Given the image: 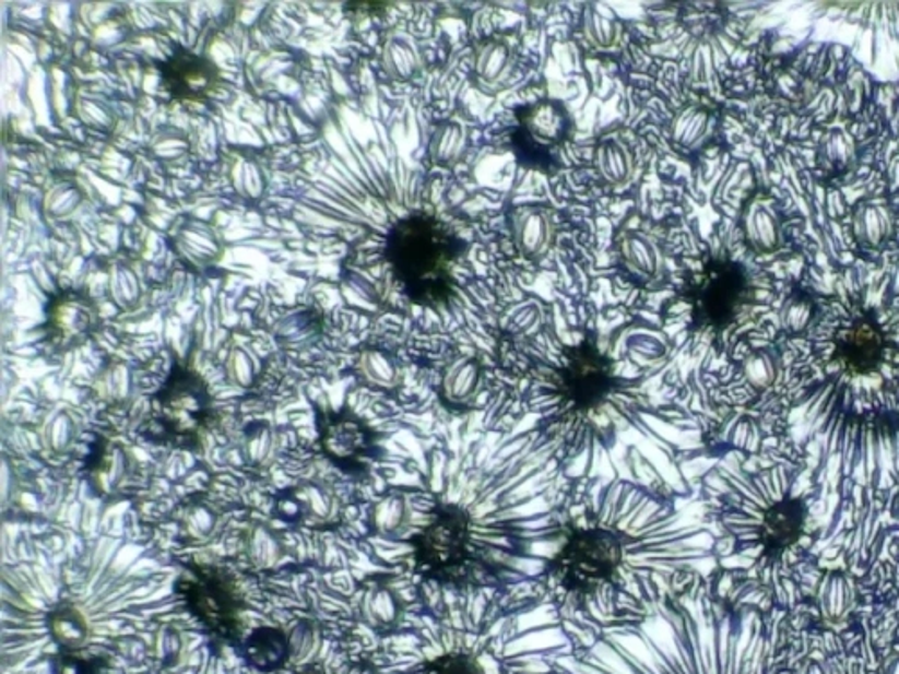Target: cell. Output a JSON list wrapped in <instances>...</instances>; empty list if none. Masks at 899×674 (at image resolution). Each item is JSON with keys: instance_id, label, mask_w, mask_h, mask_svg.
I'll use <instances>...</instances> for the list:
<instances>
[{"instance_id": "4fadbf2b", "label": "cell", "mask_w": 899, "mask_h": 674, "mask_svg": "<svg viewBox=\"0 0 899 674\" xmlns=\"http://www.w3.org/2000/svg\"><path fill=\"white\" fill-rule=\"evenodd\" d=\"M817 601L824 623L829 626H842L853 612L856 601L853 579L840 570L826 574L818 587Z\"/></svg>"}, {"instance_id": "ac0fdd59", "label": "cell", "mask_w": 899, "mask_h": 674, "mask_svg": "<svg viewBox=\"0 0 899 674\" xmlns=\"http://www.w3.org/2000/svg\"><path fill=\"white\" fill-rule=\"evenodd\" d=\"M581 29L590 46L598 51H614L623 42V24L600 4L584 5Z\"/></svg>"}, {"instance_id": "30bf717a", "label": "cell", "mask_w": 899, "mask_h": 674, "mask_svg": "<svg viewBox=\"0 0 899 674\" xmlns=\"http://www.w3.org/2000/svg\"><path fill=\"white\" fill-rule=\"evenodd\" d=\"M238 649L250 667L263 673L280 670L291 657V642L277 628L255 629L247 639L241 640Z\"/></svg>"}, {"instance_id": "e0dca14e", "label": "cell", "mask_w": 899, "mask_h": 674, "mask_svg": "<svg viewBox=\"0 0 899 674\" xmlns=\"http://www.w3.org/2000/svg\"><path fill=\"white\" fill-rule=\"evenodd\" d=\"M745 238L757 253H770L783 247V227L778 214L765 203H754L745 214Z\"/></svg>"}, {"instance_id": "8992f818", "label": "cell", "mask_w": 899, "mask_h": 674, "mask_svg": "<svg viewBox=\"0 0 899 674\" xmlns=\"http://www.w3.org/2000/svg\"><path fill=\"white\" fill-rule=\"evenodd\" d=\"M97 324V308L88 295L67 289L49 303L46 339L52 350L71 351L82 345Z\"/></svg>"}, {"instance_id": "277c9868", "label": "cell", "mask_w": 899, "mask_h": 674, "mask_svg": "<svg viewBox=\"0 0 899 674\" xmlns=\"http://www.w3.org/2000/svg\"><path fill=\"white\" fill-rule=\"evenodd\" d=\"M320 450L328 461L351 477L369 472L377 457V437L347 411L320 412L317 416Z\"/></svg>"}, {"instance_id": "ba28073f", "label": "cell", "mask_w": 899, "mask_h": 674, "mask_svg": "<svg viewBox=\"0 0 899 674\" xmlns=\"http://www.w3.org/2000/svg\"><path fill=\"white\" fill-rule=\"evenodd\" d=\"M885 340L878 322L871 315H862L842 330L835 340V360L849 375L865 376L876 373L884 362Z\"/></svg>"}, {"instance_id": "44dd1931", "label": "cell", "mask_w": 899, "mask_h": 674, "mask_svg": "<svg viewBox=\"0 0 899 674\" xmlns=\"http://www.w3.org/2000/svg\"><path fill=\"white\" fill-rule=\"evenodd\" d=\"M854 158H856V153H854L853 142L839 128L829 130L818 144V168L831 177L848 172L853 166Z\"/></svg>"}, {"instance_id": "3957f363", "label": "cell", "mask_w": 899, "mask_h": 674, "mask_svg": "<svg viewBox=\"0 0 899 674\" xmlns=\"http://www.w3.org/2000/svg\"><path fill=\"white\" fill-rule=\"evenodd\" d=\"M175 590L211 637L225 645H241L244 603L224 568L193 563L177 579Z\"/></svg>"}, {"instance_id": "603a6c76", "label": "cell", "mask_w": 899, "mask_h": 674, "mask_svg": "<svg viewBox=\"0 0 899 674\" xmlns=\"http://www.w3.org/2000/svg\"><path fill=\"white\" fill-rule=\"evenodd\" d=\"M466 144L468 130L463 122H442L430 139V157L437 166H452L463 157Z\"/></svg>"}, {"instance_id": "7c38bea8", "label": "cell", "mask_w": 899, "mask_h": 674, "mask_svg": "<svg viewBox=\"0 0 899 674\" xmlns=\"http://www.w3.org/2000/svg\"><path fill=\"white\" fill-rule=\"evenodd\" d=\"M620 258L626 267L646 283H655L666 274V256L656 239L648 234L631 233L620 241Z\"/></svg>"}, {"instance_id": "d6986e66", "label": "cell", "mask_w": 899, "mask_h": 674, "mask_svg": "<svg viewBox=\"0 0 899 674\" xmlns=\"http://www.w3.org/2000/svg\"><path fill=\"white\" fill-rule=\"evenodd\" d=\"M892 216L887 209L876 203H865L854 211V238L867 249H878L895 230Z\"/></svg>"}, {"instance_id": "52a82bcc", "label": "cell", "mask_w": 899, "mask_h": 674, "mask_svg": "<svg viewBox=\"0 0 899 674\" xmlns=\"http://www.w3.org/2000/svg\"><path fill=\"white\" fill-rule=\"evenodd\" d=\"M218 82V67L213 61L182 47L161 63V83L175 102H202Z\"/></svg>"}, {"instance_id": "8fae6325", "label": "cell", "mask_w": 899, "mask_h": 674, "mask_svg": "<svg viewBox=\"0 0 899 674\" xmlns=\"http://www.w3.org/2000/svg\"><path fill=\"white\" fill-rule=\"evenodd\" d=\"M806 509L799 500H783L770 507L762 520V537L768 553H779L792 545L804 529Z\"/></svg>"}, {"instance_id": "d4e9b609", "label": "cell", "mask_w": 899, "mask_h": 674, "mask_svg": "<svg viewBox=\"0 0 899 674\" xmlns=\"http://www.w3.org/2000/svg\"><path fill=\"white\" fill-rule=\"evenodd\" d=\"M813 317H815V303L809 295L803 292L790 295L781 306V314H779L781 328L786 331L788 335L804 333L812 324Z\"/></svg>"}, {"instance_id": "9a60e30c", "label": "cell", "mask_w": 899, "mask_h": 674, "mask_svg": "<svg viewBox=\"0 0 899 674\" xmlns=\"http://www.w3.org/2000/svg\"><path fill=\"white\" fill-rule=\"evenodd\" d=\"M595 168L612 188H626L636 178V158L619 138L603 139L594 153Z\"/></svg>"}, {"instance_id": "5b68a950", "label": "cell", "mask_w": 899, "mask_h": 674, "mask_svg": "<svg viewBox=\"0 0 899 674\" xmlns=\"http://www.w3.org/2000/svg\"><path fill=\"white\" fill-rule=\"evenodd\" d=\"M753 297V284L742 264L712 263L698 284V314L711 326H729L747 311Z\"/></svg>"}, {"instance_id": "2e32d148", "label": "cell", "mask_w": 899, "mask_h": 674, "mask_svg": "<svg viewBox=\"0 0 899 674\" xmlns=\"http://www.w3.org/2000/svg\"><path fill=\"white\" fill-rule=\"evenodd\" d=\"M514 51L508 42L488 40L478 47L475 74L483 85L498 88L511 80L514 71Z\"/></svg>"}, {"instance_id": "7402d4cb", "label": "cell", "mask_w": 899, "mask_h": 674, "mask_svg": "<svg viewBox=\"0 0 899 674\" xmlns=\"http://www.w3.org/2000/svg\"><path fill=\"white\" fill-rule=\"evenodd\" d=\"M525 127L540 141H559L569 130V119L558 103L544 102L534 105L525 116Z\"/></svg>"}, {"instance_id": "83f0119b", "label": "cell", "mask_w": 899, "mask_h": 674, "mask_svg": "<svg viewBox=\"0 0 899 674\" xmlns=\"http://www.w3.org/2000/svg\"><path fill=\"white\" fill-rule=\"evenodd\" d=\"M103 667L105 662L99 659H85L78 657V651H63L55 662V674H99Z\"/></svg>"}, {"instance_id": "7a4b0ae2", "label": "cell", "mask_w": 899, "mask_h": 674, "mask_svg": "<svg viewBox=\"0 0 899 674\" xmlns=\"http://www.w3.org/2000/svg\"><path fill=\"white\" fill-rule=\"evenodd\" d=\"M155 414L139 426V434L157 447L197 450L211 430L213 403L208 387L193 369L175 364L163 389L153 395Z\"/></svg>"}, {"instance_id": "4316f807", "label": "cell", "mask_w": 899, "mask_h": 674, "mask_svg": "<svg viewBox=\"0 0 899 674\" xmlns=\"http://www.w3.org/2000/svg\"><path fill=\"white\" fill-rule=\"evenodd\" d=\"M389 66L400 80L414 76L422 67V57L412 40H394L389 47Z\"/></svg>"}, {"instance_id": "ffe728a7", "label": "cell", "mask_w": 899, "mask_h": 674, "mask_svg": "<svg viewBox=\"0 0 899 674\" xmlns=\"http://www.w3.org/2000/svg\"><path fill=\"white\" fill-rule=\"evenodd\" d=\"M49 631L63 651H80L88 639L87 620L71 604H61L49 615Z\"/></svg>"}, {"instance_id": "484cf974", "label": "cell", "mask_w": 899, "mask_h": 674, "mask_svg": "<svg viewBox=\"0 0 899 674\" xmlns=\"http://www.w3.org/2000/svg\"><path fill=\"white\" fill-rule=\"evenodd\" d=\"M423 674H484V670L472 653L452 651L425 665Z\"/></svg>"}, {"instance_id": "9c48e42d", "label": "cell", "mask_w": 899, "mask_h": 674, "mask_svg": "<svg viewBox=\"0 0 899 674\" xmlns=\"http://www.w3.org/2000/svg\"><path fill=\"white\" fill-rule=\"evenodd\" d=\"M514 247L525 259H539L547 253L554 239V225L545 209L523 208L514 213Z\"/></svg>"}, {"instance_id": "5bb4252c", "label": "cell", "mask_w": 899, "mask_h": 674, "mask_svg": "<svg viewBox=\"0 0 899 674\" xmlns=\"http://www.w3.org/2000/svg\"><path fill=\"white\" fill-rule=\"evenodd\" d=\"M717 127V117L709 108L687 105L673 117L670 127L671 141L682 152H695L703 146Z\"/></svg>"}, {"instance_id": "f546056e", "label": "cell", "mask_w": 899, "mask_h": 674, "mask_svg": "<svg viewBox=\"0 0 899 674\" xmlns=\"http://www.w3.org/2000/svg\"><path fill=\"white\" fill-rule=\"evenodd\" d=\"M879 674H899V651L889 654V657L885 659L884 664H882V670H879Z\"/></svg>"}, {"instance_id": "4dcf8cb0", "label": "cell", "mask_w": 899, "mask_h": 674, "mask_svg": "<svg viewBox=\"0 0 899 674\" xmlns=\"http://www.w3.org/2000/svg\"><path fill=\"white\" fill-rule=\"evenodd\" d=\"M799 674H831L829 673L828 667L823 664V662H818V660H809L806 664L803 665V670Z\"/></svg>"}, {"instance_id": "f1b7e54d", "label": "cell", "mask_w": 899, "mask_h": 674, "mask_svg": "<svg viewBox=\"0 0 899 674\" xmlns=\"http://www.w3.org/2000/svg\"><path fill=\"white\" fill-rule=\"evenodd\" d=\"M776 362L767 353H756L745 362V375L756 387H768L776 380Z\"/></svg>"}, {"instance_id": "6da1fadb", "label": "cell", "mask_w": 899, "mask_h": 674, "mask_svg": "<svg viewBox=\"0 0 899 674\" xmlns=\"http://www.w3.org/2000/svg\"><path fill=\"white\" fill-rule=\"evenodd\" d=\"M459 244L450 227L428 214H411L391 228L387 261L409 299L439 305L452 292Z\"/></svg>"}, {"instance_id": "cb8c5ba5", "label": "cell", "mask_w": 899, "mask_h": 674, "mask_svg": "<svg viewBox=\"0 0 899 674\" xmlns=\"http://www.w3.org/2000/svg\"><path fill=\"white\" fill-rule=\"evenodd\" d=\"M483 386V369L472 358H463L450 367L445 378V391L453 401L472 400Z\"/></svg>"}]
</instances>
